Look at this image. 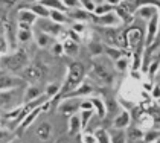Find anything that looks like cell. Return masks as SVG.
<instances>
[{"mask_svg":"<svg viewBox=\"0 0 160 143\" xmlns=\"http://www.w3.org/2000/svg\"><path fill=\"white\" fill-rule=\"evenodd\" d=\"M81 130H82V128H81L79 114L70 116V119H69V134H70V136H75V134H78V132L81 131Z\"/></svg>","mask_w":160,"mask_h":143,"instance_id":"d6986e66","label":"cell"},{"mask_svg":"<svg viewBox=\"0 0 160 143\" xmlns=\"http://www.w3.org/2000/svg\"><path fill=\"white\" fill-rule=\"evenodd\" d=\"M17 18H18V23H26V24H31V26L37 22V15L31 9H20Z\"/></svg>","mask_w":160,"mask_h":143,"instance_id":"4fadbf2b","label":"cell"},{"mask_svg":"<svg viewBox=\"0 0 160 143\" xmlns=\"http://www.w3.org/2000/svg\"><path fill=\"white\" fill-rule=\"evenodd\" d=\"M61 3L64 5L66 9H76V8H81V2H79V0H61Z\"/></svg>","mask_w":160,"mask_h":143,"instance_id":"1f68e13d","label":"cell"},{"mask_svg":"<svg viewBox=\"0 0 160 143\" xmlns=\"http://www.w3.org/2000/svg\"><path fill=\"white\" fill-rule=\"evenodd\" d=\"M41 78H43V70H41V67L38 64L31 66V67L26 66L25 69L22 70V79L23 81H32V82H35V81H40Z\"/></svg>","mask_w":160,"mask_h":143,"instance_id":"5b68a950","label":"cell"},{"mask_svg":"<svg viewBox=\"0 0 160 143\" xmlns=\"http://www.w3.org/2000/svg\"><path fill=\"white\" fill-rule=\"evenodd\" d=\"M41 95V91H40V88L35 87V85H31V87H28L25 91V95H23V99H25L26 102H32L34 99H38Z\"/></svg>","mask_w":160,"mask_h":143,"instance_id":"7402d4cb","label":"cell"},{"mask_svg":"<svg viewBox=\"0 0 160 143\" xmlns=\"http://www.w3.org/2000/svg\"><path fill=\"white\" fill-rule=\"evenodd\" d=\"M107 53L110 55L113 60H118L119 57H122V55H123L122 50H119V49H113V47H108V49H107Z\"/></svg>","mask_w":160,"mask_h":143,"instance_id":"ab89813d","label":"cell"},{"mask_svg":"<svg viewBox=\"0 0 160 143\" xmlns=\"http://www.w3.org/2000/svg\"><path fill=\"white\" fill-rule=\"evenodd\" d=\"M25 81L22 78H17L14 75H9L8 72H0V91L5 90H14L17 87H22Z\"/></svg>","mask_w":160,"mask_h":143,"instance_id":"3957f363","label":"cell"},{"mask_svg":"<svg viewBox=\"0 0 160 143\" xmlns=\"http://www.w3.org/2000/svg\"><path fill=\"white\" fill-rule=\"evenodd\" d=\"M156 72H159V61H152V62H151V66H149V69H148L149 78H154Z\"/></svg>","mask_w":160,"mask_h":143,"instance_id":"60d3db41","label":"cell"},{"mask_svg":"<svg viewBox=\"0 0 160 143\" xmlns=\"http://www.w3.org/2000/svg\"><path fill=\"white\" fill-rule=\"evenodd\" d=\"M6 47H8V44H6L5 38H3V37H0V57L6 52Z\"/></svg>","mask_w":160,"mask_h":143,"instance_id":"ee69618b","label":"cell"},{"mask_svg":"<svg viewBox=\"0 0 160 143\" xmlns=\"http://www.w3.org/2000/svg\"><path fill=\"white\" fill-rule=\"evenodd\" d=\"M105 3H108L110 6H118V5H121L122 3V0H104Z\"/></svg>","mask_w":160,"mask_h":143,"instance_id":"7dc6e473","label":"cell"},{"mask_svg":"<svg viewBox=\"0 0 160 143\" xmlns=\"http://www.w3.org/2000/svg\"><path fill=\"white\" fill-rule=\"evenodd\" d=\"M62 53L69 55V57H76L79 53V46L78 41H75L69 37H62Z\"/></svg>","mask_w":160,"mask_h":143,"instance_id":"52a82bcc","label":"cell"},{"mask_svg":"<svg viewBox=\"0 0 160 143\" xmlns=\"http://www.w3.org/2000/svg\"><path fill=\"white\" fill-rule=\"evenodd\" d=\"M28 2H35V0H28ZM37 2H38V0H37Z\"/></svg>","mask_w":160,"mask_h":143,"instance_id":"f907efd6","label":"cell"},{"mask_svg":"<svg viewBox=\"0 0 160 143\" xmlns=\"http://www.w3.org/2000/svg\"><path fill=\"white\" fill-rule=\"evenodd\" d=\"M79 108H81V110H93L92 101H90V99H87V101H81V102H79Z\"/></svg>","mask_w":160,"mask_h":143,"instance_id":"7bdbcfd3","label":"cell"},{"mask_svg":"<svg viewBox=\"0 0 160 143\" xmlns=\"http://www.w3.org/2000/svg\"><path fill=\"white\" fill-rule=\"evenodd\" d=\"M72 14H70V17L73 18V20H78V22H87V20H90V17H92V14L88 11H86L84 8H76V9H72Z\"/></svg>","mask_w":160,"mask_h":143,"instance_id":"ffe728a7","label":"cell"},{"mask_svg":"<svg viewBox=\"0 0 160 143\" xmlns=\"http://www.w3.org/2000/svg\"><path fill=\"white\" fill-rule=\"evenodd\" d=\"M57 95H60V85H58V84H50V85H48L46 96H48V97H52V96H57Z\"/></svg>","mask_w":160,"mask_h":143,"instance_id":"d6a6232c","label":"cell"},{"mask_svg":"<svg viewBox=\"0 0 160 143\" xmlns=\"http://www.w3.org/2000/svg\"><path fill=\"white\" fill-rule=\"evenodd\" d=\"M95 137H96L98 143H110V136L105 130H98L95 132Z\"/></svg>","mask_w":160,"mask_h":143,"instance_id":"4dcf8cb0","label":"cell"},{"mask_svg":"<svg viewBox=\"0 0 160 143\" xmlns=\"http://www.w3.org/2000/svg\"><path fill=\"white\" fill-rule=\"evenodd\" d=\"M79 97H75V99H66L64 102L61 104V107H60V110H61L62 113H67V114H72V113H75V111H78L79 110Z\"/></svg>","mask_w":160,"mask_h":143,"instance_id":"8fae6325","label":"cell"},{"mask_svg":"<svg viewBox=\"0 0 160 143\" xmlns=\"http://www.w3.org/2000/svg\"><path fill=\"white\" fill-rule=\"evenodd\" d=\"M130 123H131V114L123 110L116 116V119L113 122V126H114V130H125Z\"/></svg>","mask_w":160,"mask_h":143,"instance_id":"ba28073f","label":"cell"},{"mask_svg":"<svg viewBox=\"0 0 160 143\" xmlns=\"http://www.w3.org/2000/svg\"><path fill=\"white\" fill-rule=\"evenodd\" d=\"M157 34H159V14L149 18V23H148V27H147V41H145V46L152 44L154 40L157 38Z\"/></svg>","mask_w":160,"mask_h":143,"instance_id":"8992f818","label":"cell"},{"mask_svg":"<svg viewBox=\"0 0 160 143\" xmlns=\"http://www.w3.org/2000/svg\"><path fill=\"white\" fill-rule=\"evenodd\" d=\"M31 38H32V29H22V27L17 29V32H15V40H17V43L26 44V43L31 41Z\"/></svg>","mask_w":160,"mask_h":143,"instance_id":"ac0fdd59","label":"cell"},{"mask_svg":"<svg viewBox=\"0 0 160 143\" xmlns=\"http://www.w3.org/2000/svg\"><path fill=\"white\" fill-rule=\"evenodd\" d=\"M88 47L92 49V53H93V55H101V53H102V49H104L101 43H96V41H93V40L88 41Z\"/></svg>","mask_w":160,"mask_h":143,"instance_id":"836d02e7","label":"cell"},{"mask_svg":"<svg viewBox=\"0 0 160 143\" xmlns=\"http://www.w3.org/2000/svg\"><path fill=\"white\" fill-rule=\"evenodd\" d=\"M82 143H98L95 134H84L82 136Z\"/></svg>","mask_w":160,"mask_h":143,"instance_id":"b9f144b4","label":"cell"},{"mask_svg":"<svg viewBox=\"0 0 160 143\" xmlns=\"http://www.w3.org/2000/svg\"><path fill=\"white\" fill-rule=\"evenodd\" d=\"M40 111H41V108L38 107L37 110H34V111H32V113H31V114H29V116L26 117V120L23 122V128H26V126H29V125L32 123V120H34L35 117H37V114L40 113Z\"/></svg>","mask_w":160,"mask_h":143,"instance_id":"8d00e7d4","label":"cell"},{"mask_svg":"<svg viewBox=\"0 0 160 143\" xmlns=\"http://www.w3.org/2000/svg\"><path fill=\"white\" fill-rule=\"evenodd\" d=\"M114 61H116L114 66H116V70L118 72H127L130 67H131V61H130L128 57H125V55L119 57L118 60H114Z\"/></svg>","mask_w":160,"mask_h":143,"instance_id":"cb8c5ba5","label":"cell"},{"mask_svg":"<svg viewBox=\"0 0 160 143\" xmlns=\"http://www.w3.org/2000/svg\"><path fill=\"white\" fill-rule=\"evenodd\" d=\"M81 2V8H84L86 11H88L90 14L93 12L95 9V3H93V0H79Z\"/></svg>","mask_w":160,"mask_h":143,"instance_id":"74e56055","label":"cell"},{"mask_svg":"<svg viewBox=\"0 0 160 143\" xmlns=\"http://www.w3.org/2000/svg\"><path fill=\"white\" fill-rule=\"evenodd\" d=\"M41 31L49 34L50 37H61L64 34L62 31V24H58V23H53V22H48L41 26Z\"/></svg>","mask_w":160,"mask_h":143,"instance_id":"9c48e42d","label":"cell"},{"mask_svg":"<svg viewBox=\"0 0 160 143\" xmlns=\"http://www.w3.org/2000/svg\"><path fill=\"white\" fill-rule=\"evenodd\" d=\"M114 12H116V14L119 15V18H121L122 22L128 20V18H130V14H131V12H130V9H128V8H127V6H125L123 3L118 5V9H116Z\"/></svg>","mask_w":160,"mask_h":143,"instance_id":"f546056e","label":"cell"},{"mask_svg":"<svg viewBox=\"0 0 160 143\" xmlns=\"http://www.w3.org/2000/svg\"><path fill=\"white\" fill-rule=\"evenodd\" d=\"M159 140V132H156V131H149L145 136V142L147 143H154V142H157Z\"/></svg>","mask_w":160,"mask_h":143,"instance_id":"f35d334b","label":"cell"},{"mask_svg":"<svg viewBox=\"0 0 160 143\" xmlns=\"http://www.w3.org/2000/svg\"><path fill=\"white\" fill-rule=\"evenodd\" d=\"M84 79V69L79 66V64H72L69 67L67 72V76H66V81L62 84V87H60V93H70L72 90H75L79 84L82 82Z\"/></svg>","mask_w":160,"mask_h":143,"instance_id":"7a4b0ae2","label":"cell"},{"mask_svg":"<svg viewBox=\"0 0 160 143\" xmlns=\"http://www.w3.org/2000/svg\"><path fill=\"white\" fill-rule=\"evenodd\" d=\"M28 53L25 50H17L12 52L11 55H2L0 57V66L5 69L6 72H12V73H17V72H22L28 66Z\"/></svg>","mask_w":160,"mask_h":143,"instance_id":"6da1fadb","label":"cell"},{"mask_svg":"<svg viewBox=\"0 0 160 143\" xmlns=\"http://www.w3.org/2000/svg\"><path fill=\"white\" fill-rule=\"evenodd\" d=\"M127 41H128V46L134 50L136 47H139L142 44V31L140 29H133L128 32L127 35Z\"/></svg>","mask_w":160,"mask_h":143,"instance_id":"30bf717a","label":"cell"},{"mask_svg":"<svg viewBox=\"0 0 160 143\" xmlns=\"http://www.w3.org/2000/svg\"><path fill=\"white\" fill-rule=\"evenodd\" d=\"M49 18L53 22V23H58V24H66L69 22V17L64 11H58V9H52L49 11Z\"/></svg>","mask_w":160,"mask_h":143,"instance_id":"e0dca14e","label":"cell"},{"mask_svg":"<svg viewBox=\"0 0 160 143\" xmlns=\"http://www.w3.org/2000/svg\"><path fill=\"white\" fill-rule=\"evenodd\" d=\"M108 136H110V143H125V132L122 130H114Z\"/></svg>","mask_w":160,"mask_h":143,"instance_id":"83f0119b","label":"cell"},{"mask_svg":"<svg viewBox=\"0 0 160 143\" xmlns=\"http://www.w3.org/2000/svg\"><path fill=\"white\" fill-rule=\"evenodd\" d=\"M31 11L34 12L37 17H41V18H49V11L46 6H43L41 3H35L32 8H31Z\"/></svg>","mask_w":160,"mask_h":143,"instance_id":"4316f807","label":"cell"},{"mask_svg":"<svg viewBox=\"0 0 160 143\" xmlns=\"http://www.w3.org/2000/svg\"><path fill=\"white\" fill-rule=\"evenodd\" d=\"M8 136H9V131H8V130H0V142L6 140Z\"/></svg>","mask_w":160,"mask_h":143,"instance_id":"f6af8a7d","label":"cell"},{"mask_svg":"<svg viewBox=\"0 0 160 143\" xmlns=\"http://www.w3.org/2000/svg\"><path fill=\"white\" fill-rule=\"evenodd\" d=\"M93 117V110H82L79 114V120H81V128H87L90 119Z\"/></svg>","mask_w":160,"mask_h":143,"instance_id":"f1b7e54d","label":"cell"},{"mask_svg":"<svg viewBox=\"0 0 160 143\" xmlns=\"http://www.w3.org/2000/svg\"><path fill=\"white\" fill-rule=\"evenodd\" d=\"M95 5H99V3H104V0H93Z\"/></svg>","mask_w":160,"mask_h":143,"instance_id":"c3c4849f","label":"cell"},{"mask_svg":"<svg viewBox=\"0 0 160 143\" xmlns=\"http://www.w3.org/2000/svg\"><path fill=\"white\" fill-rule=\"evenodd\" d=\"M90 101H92L93 108H96L99 117H104V116H105V113H107V107H105L104 101H102V99H99V97H92Z\"/></svg>","mask_w":160,"mask_h":143,"instance_id":"484cf974","label":"cell"},{"mask_svg":"<svg viewBox=\"0 0 160 143\" xmlns=\"http://www.w3.org/2000/svg\"><path fill=\"white\" fill-rule=\"evenodd\" d=\"M152 99H159V85H152Z\"/></svg>","mask_w":160,"mask_h":143,"instance_id":"bcb514c9","label":"cell"},{"mask_svg":"<svg viewBox=\"0 0 160 143\" xmlns=\"http://www.w3.org/2000/svg\"><path fill=\"white\" fill-rule=\"evenodd\" d=\"M35 41H37V46L41 49H46L49 47L50 44L53 43V37H50L49 34H46V32H38L37 37H35Z\"/></svg>","mask_w":160,"mask_h":143,"instance_id":"2e32d148","label":"cell"},{"mask_svg":"<svg viewBox=\"0 0 160 143\" xmlns=\"http://www.w3.org/2000/svg\"><path fill=\"white\" fill-rule=\"evenodd\" d=\"M86 29H87V24L84 23V22H78V23H75L73 26H72V31H73L75 34H78V35H81Z\"/></svg>","mask_w":160,"mask_h":143,"instance_id":"d590c367","label":"cell"},{"mask_svg":"<svg viewBox=\"0 0 160 143\" xmlns=\"http://www.w3.org/2000/svg\"><path fill=\"white\" fill-rule=\"evenodd\" d=\"M38 3H41L48 9H58V11L66 12V8H64V5L61 3V0H38Z\"/></svg>","mask_w":160,"mask_h":143,"instance_id":"d4e9b609","label":"cell"},{"mask_svg":"<svg viewBox=\"0 0 160 143\" xmlns=\"http://www.w3.org/2000/svg\"><path fill=\"white\" fill-rule=\"evenodd\" d=\"M50 134H52V126H50V123H41L40 126L37 128V136L40 140H48L50 137Z\"/></svg>","mask_w":160,"mask_h":143,"instance_id":"44dd1931","label":"cell"},{"mask_svg":"<svg viewBox=\"0 0 160 143\" xmlns=\"http://www.w3.org/2000/svg\"><path fill=\"white\" fill-rule=\"evenodd\" d=\"M93 93V87H90V85H87V84H79L75 90H72L70 93H67L66 97H70V96H73V97H81V96H88Z\"/></svg>","mask_w":160,"mask_h":143,"instance_id":"5bb4252c","label":"cell"},{"mask_svg":"<svg viewBox=\"0 0 160 143\" xmlns=\"http://www.w3.org/2000/svg\"><path fill=\"white\" fill-rule=\"evenodd\" d=\"M93 75H96V78H98L101 82H104V84L111 82V73L107 70L102 64H96V66H95Z\"/></svg>","mask_w":160,"mask_h":143,"instance_id":"7c38bea8","label":"cell"},{"mask_svg":"<svg viewBox=\"0 0 160 143\" xmlns=\"http://www.w3.org/2000/svg\"><path fill=\"white\" fill-rule=\"evenodd\" d=\"M95 22L99 23L101 26H105V27H116L122 23V20L119 18V15L114 11H108L105 14H101V15H95Z\"/></svg>","mask_w":160,"mask_h":143,"instance_id":"277c9868","label":"cell"},{"mask_svg":"<svg viewBox=\"0 0 160 143\" xmlns=\"http://www.w3.org/2000/svg\"><path fill=\"white\" fill-rule=\"evenodd\" d=\"M9 143H22L20 140H12V142H9Z\"/></svg>","mask_w":160,"mask_h":143,"instance_id":"681fc988","label":"cell"},{"mask_svg":"<svg viewBox=\"0 0 160 143\" xmlns=\"http://www.w3.org/2000/svg\"><path fill=\"white\" fill-rule=\"evenodd\" d=\"M50 49H52V55H53V57H60V55H62V44L60 41L52 43V44H50Z\"/></svg>","mask_w":160,"mask_h":143,"instance_id":"e575fe53","label":"cell"},{"mask_svg":"<svg viewBox=\"0 0 160 143\" xmlns=\"http://www.w3.org/2000/svg\"><path fill=\"white\" fill-rule=\"evenodd\" d=\"M137 14H139V17H140V18L149 20L151 17H154V15H157V14H159V9H157V6H156V5H145V6H142V8H139V9H137Z\"/></svg>","mask_w":160,"mask_h":143,"instance_id":"9a60e30c","label":"cell"},{"mask_svg":"<svg viewBox=\"0 0 160 143\" xmlns=\"http://www.w3.org/2000/svg\"><path fill=\"white\" fill-rule=\"evenodd\" d=\"M122 2H123V0H122Z\"/></svg>","mask_w":160,"mask_h":143,"instance_id":"816d5d0a","label":"cell"},{"mask_svg":"<svg viewBox=\"0 0 160 143\" xmlns=\"http://www.w3.org/2000/svg\"><path fill=\"white\" fill-rule=\"evenodd\" d=\"M152 125H154V120H152V117H151L149 114H142V116H140V119H139V130H140V131L151 130Z\"/></svg>","mask_w":160,"mask_h":143,"instance_id":"603a6c76","label":"cell"}]
</instances>
